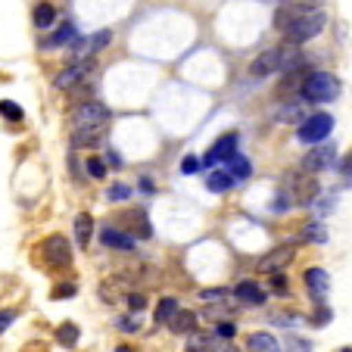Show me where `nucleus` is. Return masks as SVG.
Wrapping results in <instances>:
<instances>
[{"label":"nucleus","mask_w":352,"mask_h":352,"mask_svg":"<svg viewBox=\"0 0 352 352\" xmlns=\"http://www.w3.org/2000/svg\"><path fill=\"white\" fill-rule=\"evenodd\" d=\"M299 94H302L309 103H331V100H337V94H340V81L333 78L331 72H309Z\"/></svg>","instance_id":"nucleus-1"},{"label":"nucleus","mask_w":352,"mask_h":352,"mask_svg":"<svg viewBox=\"0 0 352 352\" xmlns=\"http://www.w3.org/2000/svg\"><path fill=\"white\" fill-rule=\"evenodd\" d=\"M109 119V109L103 107V103H97V100H85V103H78L72 113V128L78 131V128H103Z\"/></svg>","instance_id":"nucleus-2"},{"label":"nucleus","mask_w":352,"mask_h":352,"mask_svg":"<svg viewBox=\"0 0 352 352\" xmlns=\"http://www.w3.org/2000/svg\"><path fill=\"white\" fill-rule=\"evenodd\" d=\"M41 250H44L47 268H69V265H72V243H69L63 234L47 237L44 243H41Z\"/></svg>","instance_id":"nucleus-3"},{"label":"nucleus","mask_w":352,"mask_h":352,"mask_svg":"<svg viewBox=\"0 0 352 352\" xmlns=\"http://www.w3.org/2000/svg\"><path fill=\"white\" fill-rule=\"evenodd\" d=\"M324 13H302L293 25H287V41L290 44H302V41L315 38V34H321V28H324Z\"/></svg>","instance_id":"nucleus-4"},{"label":"nucleus","mask_w":352,"mask_h":352,"mask_svg":"<svg viewBox=\"0 0 352 352\" xmlns=\"http://www.w3.org/2000/svg\"><path fill=\"white\" fill-rule=\"evenodd\" d=\"M331 131H333V116L318 113V116H309V119L299 125L296 138L302 140V144H321Z\"/></svg>","instance_id":"nucleus-5"},{"label":"nucleus","mask_w":352,"mask_h":352,"mask_svg":"<svg viewBox=\"0 0 352 352\" xmlns=\"http://www.w3.org/2000/svg\"><path fill=\"white\" fill-rule=\"evenodd\" d=\"M306 69L296 66V69H287L284 78L274 85V97L280 100V103H290V100H296V94L302 91V81H306Z\"/></svg>","instance_id":"nucleus-6"},{"label":"nucleus","mask_w":352,"mask_h":352,"mask_svg":"<svg viewBox=\"0 0 352 352\" xmlns=\"http://www.w3.org/2000/svg\"><path fill=\"white\" fill-rule=\"evenodd\" d=\"M290 187H293V199H296L299 206H306V203H312V199L318 197V181H315V175H306V172L293 175Z\"/></svg>","instance_id":"nucleus-7"},{"label":"nucleus","mask_w":352,"mask_h":352,"mask_svg":"<svg viewBox=\"0 0 352 352\" xmlns=\"http://www.w3.org/2000/svg\"><path fill=\"white\" fill-rule=\"evenodd\" d=\"M280 69V50L274 47V50H262L259 56L253 60V66H250V75L253 78H268L272 72H278Z\"/></svg>","instance_id":"nucleus-8"},{"label":"nucleus","mask_w":352,"mask_h":352,"mask_svg":"<svg viewBox=\"0 0 352 352\" xmlns=\"http://www.w3.org/2000/svg\"><path fill=\"white\" fill-rule=\"evenodd\" d=\"M100 240L107 246H113V250H122V253H131L134 250V237L128 231H119L116 225H103L100 228Z\"/></svg>","instance_id":"nucleus-9"},{"label":"nucleus","mask_w":352,"mask_h":352,"mask_svg":"<svg viewBox=\"0 0 352 352\" xmlns=\"http://www.w3.org/2000/svg\"><path fill=\"white\" fill-rule=\"evenodd\" d=\"M234 296H237L240 302H246V306H262V302H265V290H262L256 280H240V284L234 287Z\"/></svg>","instance_id":"nucleus-10"},{"label":"nucleus","mask_w":352,"mask_h":352,"mask_svg":"<svg viewBox=\"0 0 352 352\" xmlns=\"http://www.w3.org/2000/svg\"><path fill=\"white\" fill-rule=\"evenodd\" d=\"M237 153V134H225L221 140H215V146H212V153L206 156V166H215L219 160H231V156Z\"/></svg>","instance_id":"nucleus-11"},{"label":"nucleus","mask_w":352,"mask_h":352,"mask_svg":"<svg viewBox=\"0 0 352 352\" xmlns=\"http://www.w3.org/2000/svg\"><path fill=\"white\" fill-rule=\"evenodd\" d=\"M290 259H293V246H278V250H272V253H268L265 259L259 262V272L262 274L278 272V268H284Z\"/></svg>","instance_id":"nucleus-12"},{"label":"nucleus","mask_w":352,"mask_h":352,"mask_svg":"<svg viewBox=\"0 0 352 352\" xmlns=\"http://www.w3.org/2000/svg\"><path fill=\"white\" fill-rule=\"evenodd\" d=\"M306 284H309V290H312L315 299H324L327 290H331V278H327L324 268H309V272H306Z\"/></svg>","instance_id":"nucleus-13"},{"label":"nucleus","mask_w":352,"mask_h":352,"mask_svg":"<svg viewBox=\"0 0 352 352\" xmlns=\"http://www.w3.org/2000/svg\"><path fill=\"white\" fill-rule=\"evenodd\" d=\"M331 162H333V146L331 144L318 146V150H312V153L306 156V168H309V172H321V168H327Z\"/></svg>","instance_id":"nucleus-14"},{"label":"nucleus","mask_w":352,"mask_h":352,"mask_svg":"<svg viewBox=\"0 0 352 352\" xmlns=\"http://www.w3.org/2000/svg\"><path fill=\"white\" fill-rule=\"evenodd\" d=\"M91 72H94V63H78V66L66 69V72L56 78V87H60V91H66V87H72L75 81H81L85 75H91Z\"/></svg>","instance_id":"nucleus-15"},{"label":"nucleus","mask_w":352,"mask_h":352,"mask_svg":"<svg viewBox=\"0 0 352 352\" xmlns=\"http://www.w3.org/2000/svg\"><path fill=\"white\" fill-rule=\"evenodd\" d=\"M302 13H309V10H306V7H299V3H287V7H280L278 13H274V28L287 32V25H293V22H296Z\"/></svg>","instance_id":"nucleus-16"},{"label":"nucleus","mask_w":352,"mask_h":352,"mask_svg":"<svg viewBox=\"0 0 352 352\" xmlns=\"http://www.w3.org/2000/svg\"><path fill=\"white\" fill-rule=\"evenodd\" d=\"M91 234H94V219L87 212H81L78 219H75V243H78L81 250H87V243H91Z\"/></svg>","instance_id":"nucleus-17"},{"label":"nucleus","mask_w":352,"mask_h":352,"mask_svg":"<svg viewBox=\"0 0 352 352\" xmlns=\"http://www.w3.org/2000/svg\"><path fill=\"white\" fill-rule=\"evenodd\" d=\"M125 219H128V221H134L131 231L138 234V237H153V228H150V219H146L144 209H128Z\"/></svg>","instance_id":"nucleus-18"},{"label":"nucleus","mask_w":352,"mask_h":352,"mask_svg":"<svg viewBox=\"0 0 352 352\" xmlns=\"http://www.w3.org/2000/svg\"><path fill=\"white\" fill-rule=\"evenodd\" d=\"M72 38H75V25H72V22H66V25H60L54 34H50V38L44 41V50H56V47L69 44Z\"/></svg>","instance_id":"nucleus-19"},{"label":"nucleus","mask_w":352,"mask_h":352,"mask_svg":"<svg viewBox=\"0 0 352 352\" xmlns=\"http://www.w3.org/2000/svg\"><path fill=\"white\" fill-rule=\"evenodd\" d=\"M69 91V103H72V107H78V103H85V100H91V81H87V75L81 81H75L72 87H66Z\"/></svg>","instance_id":"nucleus-20"},{"label":"nucleus","mask_w":352,"mask_h":352,"mask_svg":"<svg viewBox=\"0 0 352 352\" xmlns=\"http://www.w3.org/2000/svg\"><path fill=\"white\" fill-rule=\"evenodd\" d=\"M168 321H172V331L175 333H190L193 327H197V315H193V312H175Z\"/></svg>","instance_id":"nucleus-21"},{"label":"nucleus","mask_w":352,"mask_h":352,"mask_svg":"<svg viewBox=\"0 0 352 352\" xmlns=\"http://www.w3.org/2000/svg\"><path fill=\"white\" fill-rule=\"evenodd\" d=\"M246 346H250V349H259V352H272V349H278V340H274L272 333H250Z\"/></svg>","instance_id":"nucleus-22"},{"label":"nucleus","mask_w":352,"mask_h":352,"mask_svg":"<svg viewBox=\"0 0 352 352\" xmlns=\"http://www.w3.org/2000/svg\"><path fill=\"white\" fill-rule=\"evenodd\" d=\"M32 19H34V25L38 28H50L54 25V19H56V10L50 7V3H38L34 13H32Z\"/></svg>","instance_id":"nucleus-23"},{"label":"nucleus","mask_w":352,"mask_h":352,"mask_svg":"<svg viewBox=\"0 0 352 352\" xmlns=\"http://www.w3.org/2000/svg\"><path fill=\"white\" fill-rule=\"evenodd\" d=\"M228 166H231V178H240L246 181L250 175H253V166H250V160H243L240 153H234L231 160H228Z\"/></svg>","instance_id":"nucleus-24"},{"label":"nucleus","mask_w":352,"mask_h":352,"mask_svg":"<svg viewBox=\"0 0 352 352\" xmlns=\"http://www.w3.org/2000/svg\"><path fill=\"white\" fill-rule=\"evenodd\" d=\"M175 312H178V299L162 296L160 306H156V324H168V318H172Z\"/></svg>","instance_id":"nucleus-25"},{"label":"nucleus","mask_w":352,"mask_h":352,"mask_svg":"<svg viewBox=\"0 0 352 352\" xmlns=\"http://www.w3.org/2000/svg\"><path fill=\"white\" fill-rule=\"evenodd\" d=\"M209 190L212 193H225V190H231V184H234V178H231V172H215V175H209Z\"/></svg>","instance_id":"nucleus-26"},{"label":"nucleus","mask_w":352,"mask_h":352,"mask_svg":"<svg viewBox=\"0 0 352 352\" xmlns=\"http://www.w3.org/2000/svg\"><path fill=\"white\" fill-rule=\"evenodd\" d=\"M0 116L7 122H22V107H16L13 100H0Z\"/></svg>","instance_id":"nucleus-27"},{"label":"nucleus","mask_w":352,"mask_h":352,"mask_svg":"<svg viewBox=\"0 0 352 352\" xmlns=\"http://www.w3.org/2000/svg\"><path fill=\"white\" fill-rule=\"evenodd\" d=\"M56 340H60L63 346H75V340H78V327H75V324H60Z\"/></svg>","instance_id":"nucleus-28"},{"label":"nucleus","mask_w":352,"mask_h":352,"mask_svg":"<svg viewBox=\"0 0 352 352\" xmlns=\"http://www.w3.org/2000/svg\"><path fill=\"white\" fill-rule=\"evenodd\" d=\"M109 199H113V203H122V199H128L131 197V187H125V184H113L109 187V193H107Z\"/></svg>","instance_id":"nucleus-29"},{"label":"nucleus","mask_w":352,"mask_h":352,"mask_svg":"<svg viewBox=\"0 0 352 352\" xmlns=\"http://www.w3.org/2000/svg\"><path fill=\"white\" fill-rule=\"evenodd\" d=\"M103 172H107V166H103V160H97V156H91V160H87V175H91V178H103Z\"/></svg>","instance_id":"nucleus-30"},{"label":"nucleus","mask_w":352,"mask_h":352,"mask_svg":"<svg viewBox=\"0 0 352 352\" xmlns=\"http://www.w3.org/2000/svg\"><path fill=\"white\" fill-rule=\"evenodd\" d=\"M199 166H203V162H199L197 156H184V162H181V172L193 175V172H199Z\"/></svg>","instance_id":"nucleus-31"},{"label":"nucleus","mask_w":352,"mask_h":352,"mask_svg":"<svg viewBox=\"0 0 352 352\" xmlns=\"http://www.w3.org/2000/svg\"><path fill=\"white\" fill-rule=\"evenodd\" d=\"M343 184L352 187V150L346 153V160H343Z\"/></svg>","instance_id":"nucleus-32"},{"label":"nucleus","mask_w":352,"mask_h":352,"mask_svg":"<svg viewBox=\"0 0 352 352\" xmlns=\"http://www.w3.org/2000/svg\"><path fill=\"white\" fill-rule=\"evenodd\" d=\"M75 290H78V287L75 284H60L54 290V299H66V296H75Z\"/></svg>","instance_id":"nucleus-33"},{"label":"nucleus","mask_w":352,"mask_h":352,"mask_svg":"<svg viewBox=\"0 0 352 352\" xmlns=\"http://www.w3.org/2000/svg\"><path fill=\"white\" fill-rule=\"evenodd\" d=\"M272 287H274L278 293L287 290V280H284V274H280V268H278V272H272Z\"/></svg>","instance_id":"nucleus-34"},{"label":"nucleus","mask_w":352,"mask_h":352,"mask_svg":"<svg viewBox=\"0 0 352 352\" xmlns=\"http://www.w3.org/2000/svg\"><path fill=\"white\" fill-rule=\"evenodd\" d=\"M199 296L206 299V302H221V299H225V290H203Z\"/></svg>","instance_id":"nucleus-35"},{"label":"nucleus","mask_w":352,"mask_h":352,"mask_svg":"<svg viewBox=\"0 0 352 352\" xmlns=\"http://www.w3.org/2000/svg\"><path fill=\"white\" fill-rule=\"evenodd\" d=\"M128 306H131V309H134V312H140V309H144V306H146V299H144V296H140V293H131V296H128Z\"/></svg>","instance_id":"nucleus-36"},{"label":"nucleus","mask_w":352,"mask_h":352,"mask_svg":"<svg viewBox=\"0 0 352 352\" xmlns=\"http://www.w3.org/2000/svg\"><path fill=\"white\" fill-rule=\"evenodd\" d=\"M13 318H16V312H10V309H7V312H0V333L13 324Z\"/></svg>","instance_id":"nucleus-37"},{"label":"nucleus","mask_w":352,"mask_h":352,"mask_svg":"<svg viewBox=\"0 0 352 352\" xmlns=\"http://www.w3.org/2000/svg\"><path fill=\"white\" fill-rule=\"evenodd\" d=\"M215 333H219V337H234V324H228V321H221V324L215 327Z\"/></svg>","instance_id":"nucleus-38"},{"label":"nucleus","mask_w":352,"mask_h":352,"mask_svg":"<svg viewBox=\"0 0 352 352\" xmlns=\"http://www.w3.org/2000/svg\"><path fill=\"white\" fill-rule=\"evenodd\" d=\"M107 44H109V32H103V34H97V38H94V50H103Z\"/></svg>","instance_id":"nucleus-39"},{"label":"nucleus","mask_w":352,"mask_h":352,"mask_svg":"<svg viewBox=\"0 0 352 352\" xmlns=\"http://www.w3.org/2000/svg\"><path fill=\"white\" fill-rule=\"evenodd\" d=\"M119 327H122V331H138V324H134V318H122V321H119Z\"/></svg>","instance_id":"nucleus-40"}]
</instances>
